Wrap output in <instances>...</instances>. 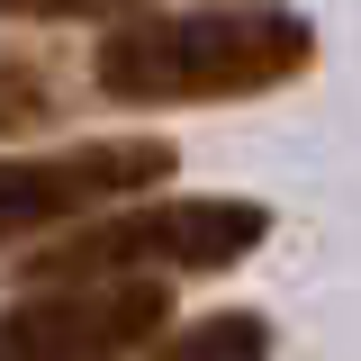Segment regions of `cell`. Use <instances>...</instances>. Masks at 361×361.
<instances>
[{
    "label": "cell",
    "instance_id": "obj_6",
    "mask_svg": "<svg viewBox=\"0 0 361 361\" xmlns=\"http://www.w3.org/2000/svg\"><path fill=\"white\" fill-rule=\"evenodd\" d=\"M54 99H63V90H54V73H45L37 54H9V63H0V135L9 127H45Z\"/></svg>",
    "mask_w": 361,
    "mask_h": 361
},
{
    "label": "cell",
    "instance_id": "obj_3",
    "mask_svg": "<svg viewBox=\"0 0 361 361\" xmlns=\"http://www.w3.org/2000/svg\"><path fill=\"white\" fill-rule=\"evenodd\" d=\"M163 325H172L163 271L37 280V298L0 307V361H135Z\"/></svg>",
    "mask_w": 361,
    "mask_h": 361
},
{
    "label": "cell",
    "instance_id": "obj_5",
    "mask_svg": "<svg viewBox=\"0 0 361 361\" xmlns=\"http://www.w3.org/2000/svg\"><path fill=\"white\" fill-rule=\"evenodd\" d=\"M135 361H271V325L253 307H217V316H199V325H163L154 343Z\"/></svg>",
    "mask_w": 361,
    "mask_h": 361
},
{
    "label": "cell",
    "instance_id": "obj_2",
    "mask_svg": "<svg viewBox=\"0 0 361 361\" xmlns=\"http://www.w3.org/2000/svg\"><path fill=\"white\" fill-rule=\"evenodd\" d=\"M271 235L262 199H135L45 244L27 280H109V271H226Z\"/></svg>",
    "mask_w": 361,
    "mask_h": 361
},
{
    "label": "cell",
    "instance_id": "obj_7",
    "mask_svg": "<svg viewBox=\"0 0 361 361\" xmlns=\"http://www.w3.org/2000/svg\"><path fill=\"white\" fill-rule=\"evenodd\" d=\"M154 0H0V18H135Z\"/></svg>",
    "mask_w": 361,
    "mask_h": 361
},
{
    "label": "cell",
    "instance_id": "obj_1",
    "mask_svg": "<svg viewBox=\"0 0 361 361\" xmlns=\"http://www.w3.org/2000/svg\"><path fill=\"white\" fill-rule=\"evenodd\" d=\"M316 27L289 0H208V9H135L90 54V90L118 109H208L307 82Z\"/></svg>",
    "mask_w": 361,
    "mask_h": 361
},
{
    "label": "cell",
    "instance_id": "obj_4",
    "mask_svg": "<svg viewBox=\"0 0 361 361\" xmlns=\"http://www.w3.org/2000/svg\"><path fill=\"white\" fill-rule=\"evenodd\" d=\"M172 180V145L163 135H90L63 154H0V244H27L45 226H82L109 199H135Z\"/></svg>",
    "mask_w": 361,
    "mask_h": 361
}]
</instances>
